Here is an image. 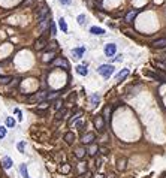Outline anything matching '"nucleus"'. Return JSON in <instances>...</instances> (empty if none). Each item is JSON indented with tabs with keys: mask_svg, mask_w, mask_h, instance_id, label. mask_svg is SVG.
Returning a JSON list of instances; mask_svg holds the SVG:
<instances>
[{
	"mask_svg": "<svg viewBox=\"0 0 166 178\" xmlns=\"http://www.w3.org/2000/svg\"><path fill=\"white\" fill-rule=\"evenodd\" d=\"M114 66L112 64H100L99 66V69H97V72L103 76V78H109L112 73H114Z\"/></svg>",
	"mask_w": 166,
	"mask_h": 178,
	"instance_id": "1",
	"label": "nucleus"
},
{
	"mask_svg": "<svg viewBox=\"0 0 166 178\" xmlns=\"http://www.w3.org/2000/svg\"><path fill=\"white\" fill-rule=\"evenodd\" d=\"M93 123H94V127H96L97 132L103 133V132L106 130V121H105V118H103L102 115H96L94 120H93Z\"/></svg>",
	"mask_w": 166,
	"mask_h": 178,
	"instance_id": "2",
	"label": "nucleus"
},
{
	"mask_svg": "<svg viewBox=\"0 0 166 178\" xmlns=\"http://www.w3.org/2000/svg\"><path fill=\"white\" fill-rule=\"evenodd\" d=\"M47 17H48V8H47V6H41V8L36 9V18H38L39 23L44 21Z\"/></svg>",
	"mask_w": 166,
	"mask_h": 178,
	"instance_id": "3",
	"label": "nucleus"
},
{
	"mask_svg": "<svg viewBox=\"0 0 166 178\" xmlns=\"http://www.w3.org/2000/svg\"><path fill=\"white\" fill-rule=\"evenodd\" d=\"M94 139H96L94 133H91V132H87V133H84V135H82V138H81V142H82L84 145H90V144H93V142H94Z\"/></svg>",
	"mask_w": 166,
	"mask_h": 178,
	"instance_id": "4",
	"label": "nucleus"
},
{
	"mask_svg": "<svg viewBox=\"0 0 166 178\" xmlns=\"http://www.w3.org/2000/svg\"><path fill=\"white\" fill-rule=\"evenodd\" d=\"M147 75L150 78L159 81V82H166V73H162V72H148Z\"/></svg>",
	"mask_w": 166,
	"mask_h": 178,
	"instance_id": "5",
	"label": "nucleus"
},
{
	"mask_svg": "<svg viewBox=\"0 0 166 178\" xmlns=\"http://www.w3.org/2000/svg\"><path fill=\"white\" fill-rule=\"evenodd\" d=\"M53 64H54V66H59V67H63V69H69V61H67L66 58H63V57L56 58V60L53 61Z\"/></svg>",
	"mask_w": 166,
	"mask_h": 178,
	"instance_id": "6",
	"label": "nucleus"
},
{
	"mask_svg": "<svg viewBox=\"0 0 166 178\" xmlns=\"http://www.w3.org/2000/svg\"><path fill=\"white\" fill-rule=\"evenodd\" d=\"M47 96H48L47 92H38L35 96L30 97V102H42L44 99H47Z\"/></svg>",
	"mask_w": 166,
	"mask_h": 178,
	"instance_id": "7",
	"label": "nucleus"
},
{
	"mask_svg": "<svg viewBox=\"0 0 166 178\" xmlns=\"http://www.w3.org/2000/svg\"><path fill=\"white\" fill-rule=\"evenodd\" d=\"M115 51H117V45H115V44H108V45L105 47V54H106L108 57L115 55Z\"/></svg>",
	"mask_w": 166,
	"mask_h": 178,
	"instance_id": "8",
	"label": "nucleus"
},
{
	"mask_svg": "<svg viewBox=\"0 0 166 178\" xmlns=\"http://www.w3.org/2000/svg\"><path fill=\"white\" fill-rule=\"evenodd\" d=\"M45 47H47V39H45L44 36L39 38V39L35 42V49H38V51H39V49H44Z\"/></svg>",
	"mask_w": 166,
	"mask_h": 178,
	"instance_id": "9",
	"label": "nucleus"
},
{
	"mask_svg": "<svg viewBox=\"0 0 166 178\" xmlns=\"http://www.w3.org/2000/svg\"><path fill=\"white\" fill-rule=\"evenodd\" d=\"M138 15V9H132V11H129L127 14H126V23H132L133 21V18Z\"/></svg>",
	"mask_w": 166,
	"mask_h": 178,
	"instance_id": "10",
	"label": "nucleus"
},
{
	"mask_svg": "<svg viewBox=\"0 0 166 178\" xmlns=\"http://www.w3.org/2000/svg\"><path fill=\"white\" fill-rule=\"evenodd\" d=\"M84 48H75V49H72V55H73V58H81L82 55H84Z\"/></svg>",
	"mask_w": 166,
	"mask_h": 178,
	"instance_id": "11",
	"label": "nucleus"
},
{
	"mask_svg": "<svg viewBox=\"0 0 166 178\" xmlns=\"http://www.w3.org/2000/svg\"><path fill=\"white\" fill-rule=\"evenodd\" d=\"M153 47H154V48H166V38L159 39V41H154V42H153Z\"/></svg>",
	"mask_w": 166,
	"mask_h": 178,
	"instance_id": "12",
	"label": "nucleus"
},
{
	"mask_svg": "<svg viewBox=\"0 0 166 178\" xmlns=\"http://www.w3.org/2000/svg\"><path fill=\"white\" fill-rule=\"evenodd\" d=\"M73 141H75V133H73V132H67V133L64 135V142L70 145Z\"/></svg>",
	"mask_w": 166,
	"mask_h": 178,
	"instance_id": "13",
	"label": "nucleus"
},
{
	"mask_svg": "<svg viewBox=\"0 0 166 178\" xmlns=\"http://www.w3.org/2000/svg\"><path fill=\"white\" fill-rule=\"evenodd\" d=\"M97 151H99V147L93 142V144H90V147H88V150H87V153L90 154V156H96L97 154Z\"/></svg>",
	"mask_w": 166,
	"mask_h": 178,
	"instance_id": "14",
	"label": "nucleus"
},
{
	"mask_svg": "<svg viewBox=\"0 0 166 178\" xmlns=\"http://www.w3.org/2000/svg\"><path fill=\"white\" fill-rule=\"evenodd\" d=\"M126 165H127V159H124V157L118 159V162H117V168H118V171H124V169H126Z\"/></svg>",
	"mask_w": 166,
	"mask_h": 178,
	"instance_id": "15",
	"label": "nucleus"
},
{
	"mask_svg": "<svg viewBox=\"0 0 166 178\" xmlns=\"http://www.w3.org/2000/svg\"><path fill=\"white\" fill-rule=\"evenodd\" d=\"M111 111H112V108H111L109 105H106V106H105V109H103V117H105V121H109V120H111Z\"/></svg>",
	"mask_w": 166,
	"mask_h": 178,
	"instance_id": "16",
	"label": "nucleus"
},
{
	"mask_svg": "<svg viewBox=\"0 0 166 178\" xmlns=\"http://www.w3.org/2000/svg\"><path fill=\"white\" fill-rule=\"evenodd\" d=\"M2 165H3L5 169H11V168H12V159H11V157H3Z\"/></svg>",
	"mask_w": 166,
	"mask_h": 178,
	"instance_id": "17",
	"label": "nucleus"
},
{
	"mask_svg": "<svg viewBox=\"0 0 166 178\" xmlns=\"http://www.w3.org/2000/svg\"><path fill=\"white\" fill-rule=\"evenodd\" d=\"M129 73H130V70H129V69H123V70L117 75V81H118V82H120V81H123V79H124Z\"/></svg>",
	"mask_w": 166,
	"mask_h": 178,
	"instance_id": "18",
	"label": "nucleus"
},
{
	"mask_svg": "<svg viewBox=\"0 0 166 178\" xmlns=\"http://www.w3.org/2000/svg\"><path fill=\"white\" fill-rule=\"evenodd\" d=\"M85 153H87V151H85L84 147H78V148L75 150V156H76L78 159H82V157L85 156Z\"/></svg>",
	"mask_w": 166,
	"mask_h": 178,
	"instance_id": "19",
	"label": "nucleus"
},
{
	"mask_svg": "<svg viewBox=\"0 0 166 178\" xmlns=\"http://www.w3.org/2000/svg\"><path fill=\"white\" fill-rule=\"evenodd\" d=\"M90 33H93V35H103V33H105V30H103V29H100V27L93 26V27H90Z\"/></svg>",
	"mask_w": 166,
	"mask_h": 178,
	"instance_id": "20",
	"label": "nucleus"
},
{
	"mask_svg": "<svg viewBox=\"0 0 166 178\" xmlns=\"http://www.w3.org/2000/svg\"><path fill=\"white\" fill-rule=\"evenodd\" d=\"M76 72H78L79 75H82V76H85V75L88 73V70H87L85 66H76Z\"/></svg>",
	"mask_w": 166,
	"mask_h": 178,
	"instance_id": "21",
	"label": "nucleus"
},
{
	"mask_svg": "<svg viewBox=\"0 0 166 178\" xmlns=\"http://www.w3.org/2000/svg\"><path fill=\"white\" fill-rule=\"evenodd\" d=\"M20 172H21L23 178H30V177H29V172H27V166H26V165H21V166H20Z\"/></svg>",
	"mask_w": 166,
	"mask_h": 178,
	"instance_id": "22",
	"label": "nucleus"
},
{
	"mask_svg": "<svg viewBox=\"0 0 166 178\" xmlns=\"http://www.w3.org/2000/svg\"><path fill=\"white\" fill-rule=\"evenodd\" d=\"M60 172L62 174H69L70 172V165L69 163H63V166L60 168Z\"/></svg>",
	"mask_w": 166,
	"mask_h": 178,
	"instance_id": "23",
	"label": "nucleus"
},
{
	"mask_svg": "<svg viewBox=\"0 0 166 178\" xmlns=\"http://www.w3.org/2000/svg\"><path fill=\"white\" fill-rule=\"evenodd\" d=\"M66 112H67V109H66V108H62V109H60V111L57 112L56 118H57V120H62V118H63V117L66 115Z\"/></svg>",
	"mask_w": 166,
	"mask_h": 178,
	"instance_id": "24",
	"label": "nucleus"
},
{
	"mask_svg": "<svg viewBox=\"0 0 166 178\" xmlns=\"http://www.w3.org/2000/svg\"><path fill=\"white\" fill-rule=\"evenodd\" d=\"M48 26H50V20H48V18H45L44 21H41V24H39V29H41V30L44 29V32H45V29H47Z\"/></svg>",
	"mask_w": 166,
	"mask_h": 178,
	"instance_id": "25",
	"label": "nucleus"
},
{
	"mask_svg": "<svg viewBox=\"0 0 166 178\" xmlns=\"http://www.w3.org/2000/svg\"><path fill=\"white\" fill-rule=\"evenodd\" d=\"M59 24H60V29H62L63 32H67V26H66V21H64L63 18L59 20Z\"/></svg>",
	"mask_w": 166,
	"mask_h": 178,
	"instance_id": "26",
	"label": "nucleus"
},
{
	"mask_svg": "<svg viewBox=\"0 0 166 178\" xmlns=\"http://www.w3.org/2000/svg\"><path fill=\"white\" fill-rule=\"evenodd\" d=\"M5 123H6V126H8V127H14V126H15V120H14L12 117H8Z\"/></svg>",
	"mask_w": 166,
	"mask_h": 178,
	"instance_id": "27",
	"label": "nucleus"
},
{
	"mask_svg": "<svg viewBox=\"0 0 166 178\" xmlns=\"http://www.w3.org/2000/svg\"><path fill=\"white\" fill-rule=\"evenodd\" d=\"M12 78L11 76H0V84H8Z\"/></svg>",
	"mask_w": 166,
	"mask_h": 178,
	"instance_id": "28",
	"label": "nucleus"
},
{
	"mask_svg": "<svg viewBox=\"0 0 166 178\" xmlns=\"http://www.w3.org/2000/svg\"><path fill=\"white\" fill-rule=\"evenodd\" d=\"M54 106H56V109H57V111H60V109L63 108V100H60V99H59V100L56 102V105H54Z\"/></svg>",
	"mask_w": 166,
	"mask_h": 178,
	"instance_id": "29",
	"label": "nucleus"
},
{
	"mask_svg": "<svg viewBox=\"0 0 166 178\" xmlns=\"http://www.w3.org/2000/svg\"><path fill=\"white\" fill-rule=\"evenodd\" d=\"M50 30H51V35H56L57 29H56V24H54V23H50Z\"/></svg>",
	"mask_w": 166,
	"mask_h": 178,
	"instance_id": "30",
	"label": "nucleus"
},
{
	"mask_svg": "<svg viewBox=\"0 0 166 178\" xmlns=\"http://www.w3.org/2000/svg\"><path fill=\"white\" fill-rule=\"evenodd\" d=\"M6 136V129L3 126H0V138H5Z\"/></svg>",
	"mask_w": 166,
	"mask_h": 178,
	"instance_id": "31",
	"label": "nucleus"
},
{
	"mask_svg": "<svg viewBox=\"0 0 166 178\" xmlns=\"http://www.w3.org/2000/svg\"><path fill=\"white\" fill-rule=\"evenodd\" d=\"M76 21H78L79 24H84V23H85V15H79V17L76 18Z\"/></svg>",
	"mask_w": 166,
	"mask_h": 178,
	"instance_id": "32",
	"label": "nucleus"
},
{
	"mask_svg": "<svg viewBox=\"0 0 166 178\" xmlns=\"http://www.w3.org/2000/svg\"><path fill=\"white\" fill-rule=\"evenodd\" d=\"M17 148H18V150L23 153V151H24V142H20V144L17 145Z\"/></svg>",
	"mask_w": 166,
	"mask_h": 178,
	"instance_id": "33",
	"label": "nucleus"
},
{
	"mask_svg": "<svg viewBox=\"0 0 166 178\" xmlns=\"http://www.w3.org/2000/svg\"><path fill=\"white\" fill-rule=\"evenodd\" d=\"M59 2H60L62 5H70V3H72V0H59Z\"/></svg>",
	"mask_w": 166,
	"mask_h": 178,
	"instance_id": "34",
	"label": "nucleus"
},
{
	"mask_svg": "<svg viewBox=\"0 0 166 178\" xmlns=\"http://www.w3.org/2000/svg\"><path fill=\"white\" fill-rule=\"evenodd\" d=\"M99 151H100L102 154H108V153H109V150H108V148H99Z\"/></svg>",
	"mask_w": 166,
	"mask_h": 178,
	"instance_id": "35",
	"label": "nucleus"
},
{
	"mask_svg": "<svg viewBox=\"0 0 166 178\" xmlns=\"http://www.w3.org/2000/svg\"><path fill=\"white\" fill-rule=\"evenodd\" d=\"M106 178H117V175H115L114 172H109V174L106 175Z\"/></svg>",
	"mask_w": 166,
	"mask_h": 178,
	"instance_id": "36",
	"label": "nucleus"
},
{
	"mask_svg": "<svg viewBox=\"0 0 166 178\" xmlns=\"http://www.w3.org/2000/svg\"><path fill=\"white\" fill-rule=\"evenodd\" d=\"M82 126H84V121H78V123H76V127H78V129H81Z\"/></svg>",
	"mask_w": 166,
	"mask_h": 178,
	"instance_id": "37",
	"label": "nucleus"
},
{
	"mask_svg": "<svg viewBox=\"0 0 166 178\" xmlns=\"http://www.w3.org/2000/svg\"><path fill=\"white\" fill-rule=\"evenodd\" d=\"M96 168H97V169L100 168V159H97V160H96Z\"/></svg>",
	"mask_w": 166,
	"mask_h": 178,
	"instance_id": "38",
	"label": "nucleus"
},
{
	"mask_svg": "<svg viewBox=\"0 0 166 178\" xmlns=\"http://www.w3.org/2000/svg\"><path fill=\"white\" fill-rule=\"evenodd\" d=\"M123 60V55H117V61H121Z\"/></svg>",
	"mask_w": 166,
	"mask_h": 178,
	"instance_id": "39",
	"label": "nucleus"
},
{
	"mask_svg": "<svg viewBox=\"0 0 166 178\" xmlns=\"http://www.w3.org/2000/svg\"><path fill=\"white\" fill-rule=\"evenodd\" d=\"M96 178H103V175H96Z\"/></svg>",
	"mask_w": 166,
	"mask_h": 178,
	"instance_id": "40",
	"label": "nucleus"
}]
</instances>
